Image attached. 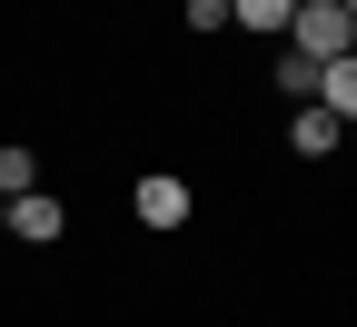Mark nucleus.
Segmentation results:
<instances>
[{
  "label": "nucleus",
  "instance_id": "nucleus-1",
  "mask_svg": "<svg viewBox=\"0 0 357 327\" xmlns=\"http://www.w3.org/2000/svg\"><path fill=\"white\" fill-rule=\"evenodd\" d=\"M278 50H298V60H347V50H357V0H298Z\"/></svg>",
  "mask_w": 357,
  "mask_h": 327
},
{
  "label": "nucleus",
  "instance_id": "nucleus-2",
  "mask_svg": "<svg viewBox=\"0 0 357 327\" xmlns=\"http://www.w3.org/2000/svg\"><path fill=\"white\" fill-rule=\"evenodd\" d=\"M129 218H139L149 238H178V228L199 218V189L178 169H139V178H129Z\"/></svg>",
  "mask_w": 357,
  "mask_h": 327
},
{
  "label": "nucleus",
  "instance_id": "nucleus-5",
  "mask_svg": "<svg viewBox=\"0 0 357 327\" xmlns=\"http://www.w3.org/2000/svg\"><path fill=\"white\" fill-rule=\"evenodd\" d=\"M337 139H347V129H337L318 100H298V119H288V149H298V159H337Z\"/></svg>",
  "mask_w": 357,
  "mask_h": 327
},
{
  "label": "nucleus",
  "instance_id": "nucleus-8",
  "mask_svg": "<svg viewBox=\"0 0 357 327\" xmlns=\"http://www.w3.org/2000/svg\"><path fill=\"white\" fill-rule=\"evenodd\" d=\"M268 89H278V100H307V89H318V60L278 50V60H268Z\"/></svg>",
  "mask_w": 357,
  "mask_h": 327
},
{
  "label": "nucleus",
  "instance_id": "nucleus-10",
  "mask_svg": "<svg viewBox=\"0 0 357 327\" xmlns=\"http://www.w3.org/2000/svg\"><path fill=\"white\" fill-rule=\"evenodd\" d=\"M0 228H10V199H0Z\"/></svg>",
  "mask_w": 357,
  "mask_h": 327
},
{
  "label": "nucleus",
  "instance_id": "nucleus-6",
  "mask_svg": "<svg viewBox=\"0 0 357 327\" xmlns=\"http://www.w3.org/2000/svg\"><path fill=\"white\" fill-rule=\"evenodd\" d=\"M288 10H298V0H229V30H248V40H288Z\"/></svg>",
  "mask_w": 357,
  "mask_h": 327
},
{
  "label": "nucleus",
  "instance_id": "nucleus-4",
  "mask_svg": "<svg viewBox=\"0 0 357 327\" xmlns=\"http://www.w3.org/2000/svg\"><path fill=\"white\" fill-rule=\"evenodd\" d=\"M307 100L347 129V119H357V50H347V60H318V89H307Z\"/></svg>",
  "mask_w": 357,
  "mask_h": 327
},
{
  "label": "nucleus",
  "instance_id": "nucleus-7",
  "mask_svg": "<svg viewBox=\"0 0 357 327\" xmlns=\"http://www.w3.org/2000/svg\"><path fill=\"white\" fill-rule=\"evenodd\" d=\"M30 189H40V159L20 139H0V199H30Z\"/></svg>",
  "mask_w": 357,
  "mask_h": 327
},
{
  "label": "nucleus",
  "instance_id": "nucleus-9",
  "mask_svg": "<svg viewBox=\"0 0 357 327\" xmlns=\"http://www.w3.org/2000/svg\"><path fill=\"white\" fill-rule=\"evenodd\" d=\"M178 30H199V40L229 30V0H178Z\"/></svg>",
  "mask_w": 357,
  "mask_h": 327
},
{
  "label": "nucleus",
  "instance_id": "nucleus-3",
  "mask_svg": "<svg viewBox=\"0 0 357 327\" xmlns=\"http://www.w3.org/2000/svg\"><path fill=\"white\" fill-rule=\"evenodd\" d=\"M10 248H60L70 238V208L50 199V189H30V199H10V228H0Z\"/></svg>",
  "mask_w": 357,
  "mask_h": 327
}]
</instances>
